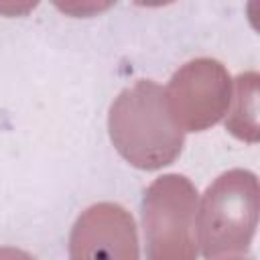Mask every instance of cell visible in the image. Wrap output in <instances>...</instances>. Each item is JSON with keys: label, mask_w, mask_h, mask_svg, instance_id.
I'll list each match as a JSON object with an SVG mask.
<instances>
[{"label": "cell", "mask_w": 260, "mask_h": 260, "mask_svg": "<svg viewBox=\"0 0 260 260\" xmlns=\"http://www.w3.org/2000/svg\"><path fill=\"white\" fill-rule=\"evenodd\" d=\"M108 126L118 152L138 169L167 167L183 148V130L171 116L165 89L148 79L116 98Z\"/></svg>", "instance_id": "cell-1"}, {"label": "cell", "mask_w": 260, "mask_h": 260, "mask_svg": "<svg viewBox=\"0 0 260 260\" xmlns=\"http://www.w3.org/2000/svg\"><path fill=\"white\" fill-rule=\"evenodd\" d=\"M258 221V183L250 171H230L207 187L199 215L197 236L207 260L244 252Z\"/></svg>", "instance_id": "cell-2"}, {"label": "cell", "mask_w": 260, "mask_h": 260, "mask_svg": "<svg viewBox=\"0 0 260 260\" xmlns=\"http://www.w3.org/2000/svg\"><path fill=\"white\" fill-rule=\"evenodd\" d=\"M197 191L183 175H165L144 193L142 219L148 260H195Z\"/></svg>", "instance_id": "cell-3"}, {"label": "cell", "mask_w": 260, "mask_h": 260, "mask_svg": "<svg viewBox=\"0 0 260 260\" xmlns=\"http://www.w3.org/2000/svg\"><path fill=\"white\" fill-rule=\"evenodd\" d=\"M230 89V75L219 61L195 59L173 75L165 98L179 128L203 130L225 112Z\"/></svg>", "instance_id": "cell-4"}, {"label": "cell", "mask_w": 260, "mask_h": 260, "mask_svg": "<svg viewBox=\"0 0 260 260\" xmlns=\"http://www.w3.org/2000/svg\"><path fill=\"white\" fill-rule=\"evenodd\" d=\"M71 260H138L132 215L118 203H95L75 221L69 236Z\"/></svg>", "instance_id": "cell-5"}, {"label": "cell", "mask_w": 260, "mask_h": 260, "mask_svg": "<svg viewBox=\"0 0 260 260\" xmlns=\"http://www.w3.org/2000/svg\"><path fill=\"white\" fill-rule=\"evenodd\" d=\"M0 260H35L26 252L14 250V248H0Z\"/></svg>", "instance_id": "cell-6"}, {"label": "cell", "mask_w": 260, "mask_h": 260, "mask_svg": "<svg viewBox=\"0 0 260 260\" xmlns=\"http://www.w3.org/2000/svg\"><path fill=\"white\" fill-rule=\"evenodd\" d=\"M234 260H242V258H234Z\"/></svg>", "instance_id": "cell-7"}]
</instances>
